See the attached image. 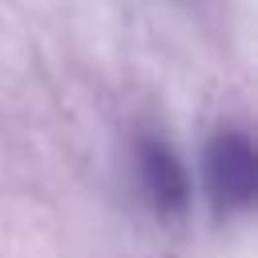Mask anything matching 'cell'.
Here are the masks:
<instances>
[{
	"mask_svg": "<svg viewBox=\"0 0 258 258\" xmlns=\"http://www.w3.org/2000/svg\"><path fill=\"white\" fill-rule=\"evenodd\" d=\"M133 161H137V181H141L149 210L157 218H181L189 206V177H185V165L177 161V153L169 149V141L137 137Z\"/></svg>",
	"mask_w": 258,
	"mask_h": 258,
	"instance_id": "7a4b0ae2",
	"label": "cell"
},
{
	"mask_svg": "<svg viewBox=\"0 0 258 258\" xmlns=\"http://www.w3.org/2000/svg\"><path fill=\"white\" fill-rule=\"evenodd\" d=\"M206 189L222 218L246 214L258 198V149L242 129H218L206 145Z\"/></svg>",
	"mask_w": 258,
	"mask_h": 258,
	"instance_id": "6da1fadb",
	"label": "cell"
}]
</instances>
